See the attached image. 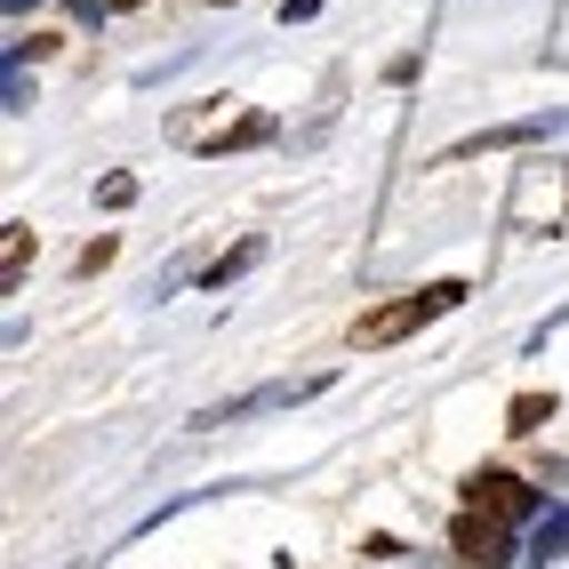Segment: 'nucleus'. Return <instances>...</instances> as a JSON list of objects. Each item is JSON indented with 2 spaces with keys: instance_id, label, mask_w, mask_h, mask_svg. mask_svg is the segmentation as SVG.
Wrapping results in <instances>:
<instances>
[{
  "instance_id": "nucleus-2",
  "label": "nucleus",
  "mask_w": 569,
  "mask_h": 569,
  "mask_svg": "<svg viewBox=\"0 0 569 569\" xmlns=\"http://www.w3.org/2000/svg\"><path fill=\"white\" fill-rule=\"evenodd\" d=\"M466 506L489 513V521H521V513H529V489H521L513 473H473V481H466Z\"/></svg>"
},
{
  "instance_id": "nucleus-4",
  "label": "nucleus",
  "mask_w": 569,
  "mask_h": 569,
  "mask_svg": "<svg viewBox=\"0 0 569 569\" xmlns=\"http://www.w3.org/2000/svg\"><path fill=\"white\" fill-rule=\"evenodd\" d=\"M24 257H32V233H24V224H9V257H0V264H9V281L24 273Z\"/></svg>"
},
{
  "instance_id": "nucleus-5",
  "label": "nucleus",
  "mask_w": 569,
  "mask_h": 569,
  "mask_svg": "<svg viewBox=\"0 0 569 569\" xmlns=\"http://www.w3.org/2000/svg\"><path fill=\"white\" fill-rule=\"evenodd\" d=\"M538 417H546V401H538V393H521V401H513V433H529Z\"/></svg>"
},
{
  "instance_id": "nucleus-1",
  "label": "nucleus",
  "mask_w": 569,
  "mask_h": 569,
  "mask_svg": "<svg viewBox=\"0 0 569 569\" xmlns=\"http://www.w3.org/2000/svg\"><path fill=\"white\" fill-rule=\"evenodd\" d=\"M458 281H441V289H426V297H393V306H377V313H361L353 321V346L369 353V346H393V337H409L417 321H426V313H441V306H458Z\"/></svg>"
},
{
  "instance_id": "nucleus-3",
  "label": "nucleus",
  "mask_w": 569,
  "mask_h": 569,
  "mask_svg": "<svg viewBox=\"0 0 569 569\" xmlns=\"http://www.w3.org/2000/svg\"><path fill=\"white\" fill-rule=\"evenodd\" d=\"M449 546H458L473 569H489L506 553V521H489V513H458V529H449Z\"/></svg>"
}]
</instances>
